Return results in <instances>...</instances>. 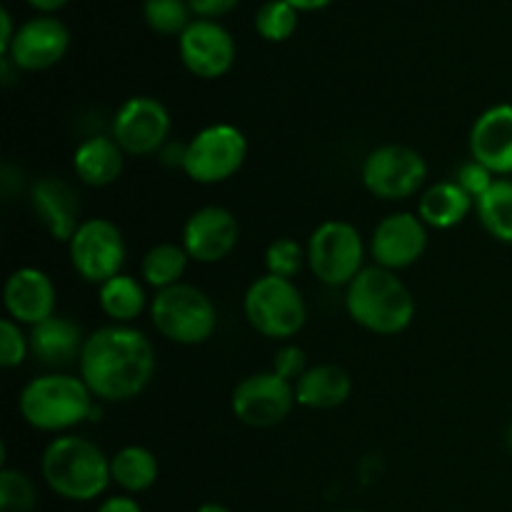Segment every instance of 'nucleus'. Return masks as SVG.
I'll use <instances>...</instances> for the list:
<instances>
[{"label": "nucleus", "mask_w": 512, "mask_h": 512, "mask_svg": "<svg viewBox=\"0 0 512 512\" xmlns=\"http://www.w3.org/2000/svg\"><path fill=\"white\" fill-rule=\"evenodd\" d=\"M173 120L168 108L153 95H133L113 115L110 135L123 148L125 155L145 158L160 153L168 140Z\"/></svg>", "instance_id": "nucleus-12"}, {"label": "nucleus", "mask_w": 512, "mask_h": 512, "mask_svg": "<svg viewBox=\"0 0 512 512\" xmlns=\"http://www.w3.org/2000/svg\"><path fill=\"white\" fill-rule=\"evenodd\" d=\"M148 310L153 328L175 345H203L218 328L215 303L205 290L188 283L158 290Z\"/></svg>", "instance_id": "nucleus-5"}, {"label": "nucleus", "mask_w": 512, "mask_h": 512, "mask_svg": "<svg viewBox=\"0 0 512 512\" xmlns=\"http://www.w3.org/2000/svg\"><path fill=\"white\" fill-rule=\"evenodd\" d=\"M110 478L125 495H140L158 483L160 463L153 450L125 445L110 458Z\"/></svg>", "instance_id": "nucleus-25"}, {"label": "nucleus", "mask_w": 512, "mask_h": 512, "mask_svg": "<svg viewBox=\"0 0 512 512\" xmlns=\"http://www.w3.org/2000/svg\"><path fill=\"white\" fill-rule=\"evenodd\" d=\"M30 355L48 368L73 363L83 353V343L88 335L80 333V325L63 315L43 320L30 328Z\"/></svg>", "instance_id": "nucleus-20"}, {"label": "nucleus", "mask_w": 512, "mask_h": 512, "mask_svg": "<svg viewBox=\"0 0 512 512\" xmlns=\"http://www.w3.org/2000/svg\"><path fill=\"white\" fill-rule=\"evenodd\" d=\"M338 512H365V510H338Z\"/></svg>", "instance_id": "nucleus-42"}, {"label": "nucleus", "mask_w": 512, "mask_h": 512, "mask_svg": "<svg viewBox=\"0 0 512 512\" xmlns=\"http://www.w3.org/2000/svg\"><path fill=\"white\" fill-rule=\"evenodd\" d=\"M428 250V225L418 213H390L370 235V258L385 270L410 268Z\"/></svg>", "instance_id": "nucleus-13"}, {"label": "nucleus", "mask_w": 512, "mask_h": 512, "mask_svg": "<svg viewBox=\"0 0 512 512\" xmlns=\"http://www.w3.org/2000/svg\"><path fill=\"white\" fill-rule=\"evenodd\" d=\"M285 3L293 5V8L298 10V13H313V10L328 8V5L333 3V0H285Z\"/></svg>", "instance_id": "nucleus-38"}, {"label": "nucleus", "mask_w": 512, "mask_h": 512, "mask_svg": "<svg viewBox=\"0 0 512 512\" xmlns=\"http://www.w3.org/2000/svg\"><path fill=\"white\" fill-rule=\"evenodd\" d=\"M295 400L308 410H335L348 403L353 395V378L345 368L333 363H320L305 370L295 380Z\"/></svg>", "instance_id": "nucleus-21"}, {"label": "nucleus", "mask_w": 512, "mask_h": 512, "mask_svg": "<svg viewBox=\"0 0 512 512\" xmlns=\"http://www.w3.org/2000/svg\"><path fill=\"white\" fill-rule=\"evenodd\" d=\"M55 303H58V293L45 270L33 268V265H23V268L13 270L5 278L3 285V305L10 320L20 323L25 328L43 323V320L53 318Z\"/></svg>", "instance_id": "nucleus-17"}, {"label": "nucleus", "mask_w": 512, "mask_h": 512, "mask_svg": "<svg viewBox=\"0 0 512 512\" xmlns=\"http://www.w3.org/2000/svg\"><path fill=\"white\" fill-rule=\"evenodd\" d=\"M298 18L300 13L290 3H285V0H268L255 13V30L268 43H283V40L293 38V33L298 30Z\"/></svg>", "instance_id": "nucleus-28"}, {"label": "nucleus", "mask_w": 512, "mask_h": 512, "mask_svg": "<svg viewBox=\"0 0 512 512\" xmlns=\"http://www.w3.org/2000/svg\"><path fill=\"white\" fill-rule=\"evenodd\" d=\"M270 370H273V373H278L280 378L295 383V380H298L300 375L308 370V358H305V350L298 348V345H293V343L280 345L278 353L273 355V368Z\"/></svg>", "instance_id": "nucleus-34"}, {"label": "nucleus", "mask_w": 512, "mask_h": 512, "mask_svg": "<svg viewBox=\"0 0 512 512\" xmlns=\"http://www.w3.org/2000/svg\"><path fill=\"white\" fill-rule=\"evenodd\" d=\"M98 405L80 375L45 373L28 380L20 390L18 408L25 423L40 433L65 435L88 423Z\"/></svg>", "instance_id": "nucleus-4"}, {"label": "nucleus", "mask_w": 512, "mask_h": 512, "mask_svg": "<svg viewBox=\"0 0 512 512\" xmlns=\"http://www.w3.org/2000/svg\"><path fill=\"white\" fill-rule=\"evenodd\" d=\"M80 378L100 403H125L143 393L155 375V348L133 325H105L85 338Z\"/></svg>", "instance_id": "nucleus-1"}, {"label": "nucleus", "mask_w": 512, "mask_h": 512, "mask_svg": "<svg viewBox=\"0 0 512 512\" xmlns=\"http://www.w3.org/2000/svg\"><path fill=\"white\" fill-rule=\"evenodd\" d=\"M125 168V153L113 135H90L75 148L73 173L90 188H108Z\"/></svg>", "instance_id": "nucleus-22"}, {"label": "nucleus", "mask_w": 512, "mask_h": 512, "mask_svg": "<svg viewBox=\"0 0 512 512\" xmlns=\"http://www.w3.org/2000/svg\"><path fill=\"white\" fill-rule=\"evenodd\" d=\"M40 475L50 493L70 503H90L113 483L110 458L93 440L75 433L58 435L40 455Z\"/></svg>", "instance_id": "nucleus-2"}, {"label": "nucleus", "mask_w": 512, "mask_h": 512, "mask_svg": "<svg viewBox=\"0 0 512 512\" xmlns=\"http://www.w3.org/2000/svg\"><path fill=\"white\" fill-rule=\"evenodd\" d=\"M65 3H68V0H28V5H33V8L40 10L43 15L55 13V10L63 8Z\"/></svg>", "instance_id": "nucleus-39"}, {"label": "nucleus", "mask_w": 512, "mask_h": 512, "mask_svg": "<svg viewBox=\"0 0 512 512\" xmlns=\"http://www.w3.org/2000/svg\"><path fill=\"white\" fill-rule=\"evenodd\" d=\"M508 448L512 450V423H510V428H508Z\"/></svg>", "instance_id": "nucleus-41"}, {"label": "nucleus", "mask_w": 512, "mask_h": 512, "mask_svg": "<svg viewBox=\"0 0 512 512\" xmlns=\"http://www.w3.org/2000/svg\"><path fill=\"white\" fill-rule=\"evenodd\" d=\"M360 180L370 195L398 203L423 190L428 180V163L415 148L388 143L365 155L360 165Z\"/></svg>", "instance_id": "nucleus-9"}, {"label": "nucleus", "mask_w": 512, "mask_h": 512, "mask_svg": "<svg viewBox=\"0 0 512 512\" xmlns=\"http://www.w3.org/2000/svg\"><path fill=\"white\" fill-rule=\"evenodd\" d=\"M95 512H143V508H140V503L135 500V495L120 493V495H110V498H105Z\"/></svg>", "instance_id": "nucleus-36"}, {"label": "nucleus", "mask_w": 512, "mask_h": 512, "mask_svg": "<svg viewBox=\"0 0 512 512\" xmlns=\"http://www.w3.org/2000/svg\"><path fill=\"white\" fill-rule=\"evenodd\" d=\"M475 210V200L455 180H440L420 193L418 215L428 228L453 230Z\"/></svg>", "instance_id": "nucleus-23"}, {"label": "nucleus", "mask_w": 512, "mask_h": 512, "mask_svg": "<svg viewBox=\"0 0 512 512\" xmlns=\"http://www.w3.org/2000/svg\"><path fill=\"white\" fill-rule=\"evenodd\" d=\"M38 505L35 483L15 468H0V512H33Z\"/></svg>", "instance_id": "nucleus-30"}, {"label": "nucleus", "mask_w": 512, "mask_h": 512, "mask_svg": "<svg viewBox=\"0 0 512 512\" xmlns=\"http://www.w3.org/2000/svg\"><path fill=\"white\" fill-rule=\"evenodd\" d=\"M240 240V223L223 205H203L183 225L180 245L190 260L203 265L220 263L235 250Z\"/></svg>", "instance_id": "nucleus-14"}, {"label": "nucleus", "mask_w": 512, "mask_h": 512, "mask_svg": "<svg viewBox=\"0 0 512 512\" xmlns=\"http://www.w3.org/2000/svg\"><path fill=\"white\" fill-rule=\"evenodd\" d=\"M345 310L368 333L400 335L413 323L415 298L398 273L370 265L345 288Z\"/></svg>", "instance_id": "nucleus-3"}, {"label": "nucleus", "mask_w": 512, "mask_h": 512, "mask_svg": "<svg viewBox=\"0 0 512 512\" xmlns=\"http://www.w3.org/2000/svg\"><path fill=\"white\" fill-rule=\"evenodd\" d=\"M98 305L115 325H130L150 308L145 285L128 273H120L115 278L105 280L98 288Z\"/></svg>", "instance_id": "nucleus-24"}, {"label": "nucleus", "mask_w": 512, "mask_h": 512, "mask_svg": "<svg viewBox=\"0 0 512 512\" xmlns=\"http://www.w3.org/2000/svg\"><path fill=\"white\" fill-rule=\"evenodd\" d=\"M30 355V335L25 333L23 325L15 320H0V365L5 370H15L25 363Z\"/></svg>", "instance_id": "nucleus-32"}, {"label": "nucleus", "mask_w": 512, "mask_h": 512, "mask_svg": "<svg viewBox=\"0 0 512 512\" xmlns=\"http://www.w3.org/2000/svg\"><path fill=\"white\" fill-rule=\"evenodd\" d=\"M248 158V138L233 123L198 130L180 153V168L193 183L218 185L233 178Z\"/></svg>", "instance_id": "nucleus-7"}, {"label": "nucleus", "mask_w": 512, "mask_h": 512, "mask_svg": "<svg viewBox=\"0 0 512 512\" xmlns=\"http://www.w3.org/2000/svg\"><path fill=\"white\" fill-rule=\"evenodd\" d=\"M180 60L195 78H223L235 63L233 35L215 20H193L180 35Z\"/></svg>", "instance_id": "nucleus-15"}, {"label": "nucleus", "mask_w": 512, "mask_h": 512, "mask_svg": "<svg viewBox=\"0 0 512 512\" xmlns=\"http://www.w3.org/2000/svg\"><path fill=\"white\" fill-rule=\"evenodd\" d=\"M475 213L490 238L512 245V180H495L493 188L475 200Z\"/></svg>", "instance_id": "nucleus-27"}, {"label": "nucleus", "mask_w": 512, "mask_h": 512, "mask_svg": "<svg viewBox=\"0 0 512 512\" xmlns=\"http://www.w3.org/2000/svg\"><path fill=\"white\" fill-rule=\"evenodd\" d=\"M305 263H308V253L295 238H278L265 250V270H268V275L295 280L300 270L305 268Z\"/></svg>", "instance_id": "nucleus-31"}, {"label": "nucleus", "mask_w": 512, "mask_h": 512, "mask_svg": "<svg viewBox=\"0 0 512 512\" xmlns=\"http://www.w3.org/2000/svg\"><path fill=\"white\" fill-rule=\"evenodd\" d=\"M30 208L38 223L58 243H70L80 228V200L73 185L58 175H45L30 188Z\"/></svg>", "instance_id": "nucleus-19"}, {"label": "nucleus", "mask_w": 512, "mask_h": 512, "mask_svg": "<svg viewBox=\"0 0 512 512\" xmlns=\"http://www.w3.org/2000/svg\"><path fill=\"white\" fill-rule=\"evenodd\" d=\"M470 160L498 178L512 175V105L498 103L475 118L468 138Z\"/></svg>", "instance_id": "nucleus-18"}, {"label": "nucleus", "mask_w": 512, "mask_h": 512, "mask_svg": "<svg viewBox=\"0 0 512 512\" xmlns=\"http://www.w3.org/2000/svg\"><path fill=\"white\" fill-rule=\"evenodd\" d=\"M195 512H233V510L225 508V505H220V503H203Z\"/></svg>", "instance_id": "nucleus-40"}, {"label": "nucleus", "mask_w": 512, "mask_h": 512, "mask_svg": "<svg viewBox=\"0 0 512 512\" xmlns=\"http://www.w3.org/2000/svg\"><path fill=\"white\" fill-rule=\"evenodd\" d=\"M70 48V33L58 18L53 15H38L28 20L15 33L13 45L8 55H3L8 63H13L25 73H38L58 65Z\"/></svg>", "instance_id": "nucleus-16"}, {"label": "nucleus", "mask_w": 512, "mask_h": 512, "mask_svg": "<svg viewBox=\"0 0 512 512\" xmlns=\"http://www.w3.org/2000/svg\"><path fill=\"white\" fill-rule=\"evenodd\" d=\"M15 33L18 28L13 25V18H10L8 8H0V55H8L10 45H13Z\"/></svg>", "instance_id": "nucleus-37"}, {"label": "nucleus", "mask_w": 512, "mask_h": 512, "mask_svg": "<svg viewBox=\"0 0 512 512\" xmlns=\"http://www.w3.org/2000/svg\"><path fill=\"white\" fill-rule=\"evenodd\" d=\"M495 180H498V175H493L485 165L475 163V160H468L465 165H460V170L455 173V183H458L473 200H478L480 195L488 193V190L493 188Z\"/></svg>", "instance_id": "nucleus-33"}, {"label": "nucleus", "mask_w": 512, "mask_h": 512, "mask_svg": "<svg viewBox=\"0 0 512 512\" xmlns=\"http://www.w3.org/2000/svg\"><path fill=\"white\" fill-rule=\"evenodd\" d=\"M188 253L180 243H158L143 255L140 263V275L143 283L158 290H168L173 285L183 283V275L188 270Z\"/></svg>", "instance_id": "nucleus-26"}, {"label": "nucleus", "mask_w": 512, "mask_h": 512, "mask_svg": "<svg viewBox=\"0 0 512 512\" xmlns=\"http://www.w3.org/2000/svg\"><path fill=\"white\" fill-rule=\"evenodd\" d=\"M305 253L310 273L330 288H348L355 275L365 268L363 235L348 220L320 223L310 233Z\"/></svg>", "instance_id": "nucleus-8"}, {"label": "nucleus", "mask_w": 512, "mask_h": 512, "mask_svg": "<svg viewBox=\"0 0 512 512\" xmlns=\"http://www.w3.org/2000/svg\"><path fill=\"white\" fill-rule=\"evenodd\" d=\"M125 248L123 230L108 218H88L80 223L68 243V258L75 273L85 283L103 285L105 280L123 273Z\"/></svg>", "instance_id": "nucleus-10"}, {"label": "nucleus", "mask_w": 512, "mask_h": 512, "mask_svg": "<svg viewBox=\"0 0 512 512\" xmlns=\"http://www.w3.org/2000/svg\"><path fill=\"white\" fill-rule=\"evenodd\" d=\"M238 3L240 0H188L190 10H193L198 18H205V20H215L220 18V15L230 13Z\"/></svg>", "instance_id": "nucleus-35"}, {"label": "nucleus", "mask_w": 512, "mask_h": 512, "mask_svg": "<svg viewBox=\"0 0 512 512\" xmlns=\"http://www.w3.org/2000/svg\"><path fill=\"white\" fill-rule=\"evenodd\" d=\"M295 405V385L273 370L248 375L230 395V410L248 428H275L293 413Z\"/></svg>", "instance_id": "nucleus-11"}, {"label": "nucleus", "mask_w": 512, "mask_h": 512, "mask_svg": "<svg viewBox=\"0 0 512 512\" xmlns=\"http://www.w3.org/2000/svg\"><path fill=\"white\" fill-rule=\"evenodd\" d=\"M188 0H145L143 15L150 30L160 35H183L193 20H190Z\"/></svg>", "instance_id": "nucleus-29"}, {"label": "nucleus", "mask_w": 512, "mask_h": 512, "mask_svg": "<svg viewBox=\"0 0 512 512\" xmlns=\"http://www.w3.org/2000/svg\"><path fill=\"white\" fill-rule=\"evenodd\" d=\"M243 313L250 328L270 340H290L308 320L305 298L295 280L268 275L255 278L243 298Z\"/></svg>", "instance_id": "nucleus-6"}]
</instances>
